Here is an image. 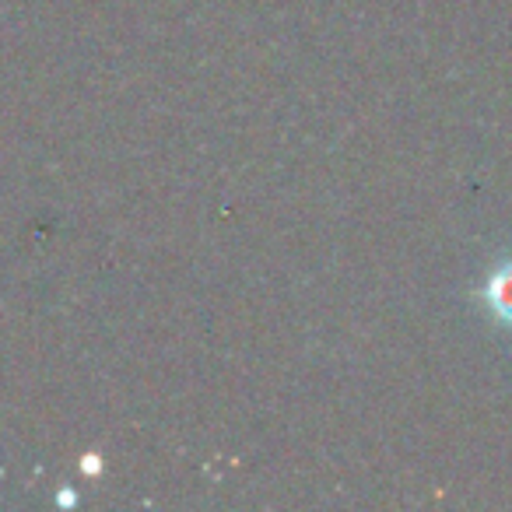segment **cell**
I'll return each mask as SVG.
<instances>
[{
  "label": "cell",
  "mask_w": 512,
  "mask_h": 512,
  "mask_svg": "<svg viewBox=\"0 0 512 512\" xmlns=\"http://www.w3.org/2000/svg\"><path fill=\"white\" fill-rule=\"evenodd\" d=\"M484 306L491 309V316H495L498 323L512 327V260L495 267L491 278L484 281Z\"/></svg>",
  "instance_id": "cell-1"
}]
</instances>
